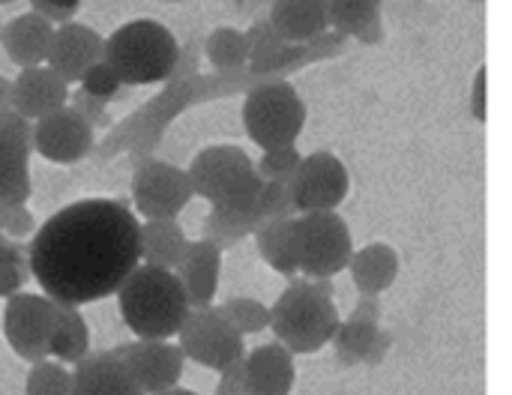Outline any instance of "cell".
Instances as JSON below:
<instances>
[{"label": "cell", "instance_id": "cell-8", "mask_svg": "<svg viewBox=\"0 0 512 395\" xmlns=\"http://www.w3.org/2000/svg\"><path fill=\"white\" fill-rule=\"evenodd\" d=\"M291 252L306 279H336L354 255V234L336 210L300 213L291 219Z\"/></svg>", "mask_w": 512, "mask_h": 395}, {"label": "cell", "instance_id": "cell-9", "mask_svg": "<svg viewBox=\"0 0 512 395\" xmlns=\"http://www.w3.org/2000/svg\"><path fill=\"white\" fill-rule=\"evenodd\" d=\"M174 339L186 363L204 366L210 372H222L246 354V336H240L228 324L219 306L192 309Z\"/></svg>", "mask_w": 512, "mask_h": 395}, {"label": "cell", "instance_id": "cell-4", "mask_svg": "<svg viewBox=\"0 0 512 395\" xmlns=\"http://www.w3.org/2000/svg\"><path fill=\"white\" fill-rule=\"evenodd\" d=\"M180 54V42L174 33L153 21L138 18L120 24L102 42V60L114 69L120 84L144 87V84H165Z\"/></svg>", "mask_w": 512, "mask_h": 395}, {"label": "cell", "instance_id": "cell-45", "mask_svg": "<svg viewBox=\"0 0 512 395\" xmlns=\"http://www.w3.org/2000/svg\"><path fill=\"white\" fill-rule=\"evenodd\" d=\"M390 348H393V333L381 330V336H378V342H375V348H372V354H369L366 366H381V363L387 360Z\"/></svg>", "mask_w": 512, "mask_h": 395}, {"label": "cell", "instance_id": "cell-11", "mask_svg": "<svg viewBox=\"0 0 512 395\" xmlns=\"http://www.w3.org/2000/svg\"><path fill=\"white\" fill-rule=\"evenodd\" d=\"M288 189H291L297 216L300 213L336 210L351 192V174L336 153L315 150V153L300 159Z\"/></svg>", "mask_w": 512, "mask_h": 395}, {"label": "cell", "instance_id": "cell-40", "mask_svg": "<svg viewBox=\"0 0 512 395\" xmlns=\"http://www.w3.org/2000/svg\"><path fill=\"white\" fill-rule=\"evenodd\" d=\"M33 9L30 12H36V15H42L45 21H51L54 27L57 24H66V21H72L75 18V12H78V6H81V0H27Z\"/></svg>", "mask_w": 512, "mask_h": 395}, {"label": "cell", "instance_id": "cell-16", "mask_svg": "<svg viewBox=\"0 0 512 395\" xmlns=\"http://www.w3.org/2000/svg\"><path fill=\"white\" fill-rule=\"evenodd\" d=\"M171 273L183 285L189 309H207V306H213L216 291H219L222 252L216 246H210L207 240H189L180 264Z\"/></svg>", "mask_w": 512, "mask_h": 395}, {"label": "cell", "instance_id": "cell-29", "mask_svg": "<svg viewBox=\"0 0 512 395\" xmlns=\"http://www.w3.org/2000/svg\"><path fill=\"white\" fill-rule=\"evenodd\" d=\"M255 228H258L255 213H222V210H210L207 219L201 222V240H207L219 252H231L246 237H252Z\"/></svg>", "mask_w": 512, "mask_h": 395}, {"label": "cell", "instance_id": "cell-44", "mask_svg": "<svg viewBox=\"0 0 512 395\" xmlns=\"http://www.w3.org/2000/svg\"><path fill=\"white\" fill-rule=\"evenodd\" d=\"M471 114H474V120L486 123V66H480L477 75H474V87H471Z\"/></svg>", "mask_w": 512, "mask_h": 395}, {"label": "cell", "instance_id": "cell-47", "mask_svg": "<svg viewBox=\"0 0 512 395\" xmlns=\"http://www.w3.org/2000/svg\"><path fill=\"white\" fill-rule=\"evenodd\" d=\"M234 3H237V12H243V15L255 12L258 6H270V0H234Z\"/></svg>", "mask_w": 512, "mask_h": 395}, {"label": "cell", "instance_id": "cell-30", "mask_svg": "<svg viewBox=\"0 0 512 395\" xmlns=\"http://www.w3.org/2000/svg\"><path fill=\"white\" fill-rule=\"evenodd\" d=\"M204 57L210 60V66L216 72L225 69H240L249 63V51H246V36L240 27H216L207 39H204Z\"/></svg>", "mask_w": 512, "mask_h": 395}, {"label": "cell", "instance_id": "cell-41", "mask_svg": "<svg viewBox=\"0 0 512 395\" xmlns=\"http://www.w3.org/2000/svg\"><path fill=\"white\" fill-rule=\"evenodd\" d=\"M246 357V354H243ZM243 357L234 360L231 366H225L219 372V384L213 395H246V375H243Z\"/></svg>", "mask_w": 512, "mask_h": 395}, {"label": "cell", "instance_id": "cell-15", "mask_svg": "<svg viewBox=\"0 0 512 395\" xmlns=\"http://www.w3.org/2000/svg\"><path fill=\"white\" fill-rule=\"evenodd\" d=\"M102 42L105 39L90 24H78V21L57 24L54 33H51L45 66L54 69L66 84L81 81V75L96 60H102Z\"/></svg>", "mask_w": 512, "mask_h": 395}, {"label": "cell", "instance_id": "cell-7", "mask_svg": "<svg viewBox=\"0 0 512 395\" xmlns=\"http://www.w3.org/2000/svg\"><path fill=\"white\" fill-rule=\"evenodd\" d=\"M240 117L249 141L261 150L288 147L297 144L306 126V102L288 78L264 81L243 93Z\"/></svg>", "mask_w": 512, "mask_h": 395}, {"label": "cell", "instance_id": "cell-10", "mask_svg": "<svg viewBox=\"0 0 512 395\" xmlns=\"http://www.w3.org/2000/svg\"><path fill=\"white\" fill-rule=\"evenodd\" d=\"M195 198L189 174L165 159L147 156L132 171V207L141 219H177Z\"/></svg>", "mask_w": 512, "mask_h": 395}, {"label": "cell", "instance_id": "cell-33", "mask_svg": "<svg viewBox=\"0 0 512 395\" xmlns=\"http://www.w3.org/2000/svg\"><path fill=\"white\" fill-rule=\"evenodd\" d=\"M30 279V264H27V243L21 240H3L0 243V300L18 294Z\"/></svg>", "mask_w": 512, "mask_h": 395}, {"label": "cell", "instance_id": "cell-20", "mask_svg": "<svg viewBox=\"0 0 512 395\" xmlns=\"http://www.w3.org/2000/svg\"><path fill=\"white\" fill-rule=\"evenodd\" d=\"M51 33H54L51 21H45L36 12H21L9 24H0V45L18 69L42 66L48 57Z\"/></svg>", "mask_w": 512, "mask_h": 395}, {"label": "cell", "instance_id": "cell-14", "mask_svg": "<svg viewBox=\"0 0 512 395\" xmlns=\"http://www.w3.org/2000/svg\"><path fill=\"white\" fill-rule=\"evenodd\" d=\"M96 147V129L81 120L69 105L39 117L33 123V144L30 150H36L42 159L54 162V165H75L81 159H87Z\"/></svg>", "mask_w": 512, "mask_h": 395}, {"label": "cell", "instance_id": "cell-37", "mask_svg": "<svg viewBox=\"0 0 512 395\" xmlns=\"http://www.w3.org/2000/svg\"><path fill=\"white\" fill-rule=\"evenodd\" d=\"M120 87H123L120 78L114 75V69H111L105 60H96V63L81 75V90L90 93V96H96V99H102V102L114 99Z\"/></svg>", "mask_w": 512, "mask_h": 395}, {"label": "cell", "instance_id": "cell-22", "mask_svg": "<svg viewBox=\"0 0 512 395\" xmlns=\"http://www.w3.org/2000/svg\"><path fill=\"white\" fill-rule=\"evenodd\" d=\"M330 30H339L348 39L363 45L384 42V0H324Z\"/></svg>", "mask_w": 512, "mask_h": 395}, {"label": "cell", "instance_id": "cell-42", "mask_svg": "<svg viewBox=\"0 0 512 395\" xmlns=\"http://www.w3.org/2000/svg\"><path fill=\"white\" fill-rule=\"evenodd\" d=\"M0 132L18 138V141H24V144H33V120L21 117L15 108H3V111H0Z\"/></svg>", "mask_w": 512, "mask_h": 395}, {"label": "cell", "instance_id": "cell-49", "mask_svg": "<svg viewBox=\"0 0 512 395\" xmlns=\"http://www.w3.org/2000/svg\"><path fill=\"white\" fill-rule=\"evenodd\" d=\"M0 3H12V0H0Z\"/></svg>", "mask_w": 512, "mask_h": 395}, {"label": "cell", "instance_id": "cell-38", "mask_svg": "<svg viewBox=\"0 0 512 395\" xmlns=\"http://www.w3.org/2000/svg\"><path fill=\"white\" fill-rule=\"evenodd\" d=\"M66 105L81 117V120H87L93 129H111L114 126V120H111V114H108V108H105V102L102 99H96V96H90V93H84L81 87L66 99Z\"/></svg>", "mask_w": 512, "mask_h": 395}, {"label": "cell", "instance_id": "cell-3", "mask_svg": "<svg viewBox=\"0 0 512 395\" xmlns=\"http://www.w3.org/2000/svg\"><path fill=\"white\" fill-rule=\"evenodd\" d=\"M114 297L129 333L150 342L174 339L186 315L192 312L177 276L171 270H156L147 264H138Z\"/></svg>", "mask_w": 512, "mask_h": 395}, {"label": "cell", "instance_id": "cell-26", "mask_svg": "<svg viewBox=\"0 0 512 395\" xmlns=\"http://www.w3.org/2000/svg\"><path fill=\"white\" fill-rule=\"evenodd\" d=\"M87 354H90V327L81 318V309L54 303V324H51L48 357L63 363V366H75Z\"/></svg>", "mask_w": 512, "mask_h": 395}, {"label": "cell", "instance_id": "cell-32", "mask_svg": "<svg viewBox=\"0 0 512 395\" xmlns=\"http://www.w3.org/2000/svg\"><path fill=\"white\" fill-rule=\"evenodd\" d=\"M219 312L240 336H258L270 327V306H264L255 297H228L219 306Z\"/></svg>", "mask_w": 512, "mask_h": 395}, {"label": "cell", "instance_id": "cell-19", "mask_svg": "<svg viewBox=\"0 0 512 395\" xmlns=\"http://www.w3.org/2000/svg\"><path fill=\"white\" fill-rule=\"evenodd\" d=\"M69 375H72L69 395H144L111 348L90 351L75 363Z\"/></svg>", "mask_w": 512, "mask_h": 395}, {"label": "cell", "instance_id": "cell-1", "mask_svg": "<svg viewBox=\"0 0 512 395\" xmlns=\"http://www.w3.org/2000/svg\"><path fill=\"white\" fill-rule=\"evenodd\" d=\"M138 216L129 198H84L48 216L27 243L30 279L63 306L114 297L141 264Z\"/></svg>", "mask_w": 512, "mask_h": 395}, {"label": "cell", "instance_id": "cell-46", "mask_svg": "<svg viewBox=\"0 0 512 395\" xmlns=\"http://www.w3.org/2000/svg\"><path fill=\"white\" fill-rule=\"evenodd\" d=\"M9 102H12V78L0 75V111L3 108H12Z\"/></svg>", "mask_w": 512, "mask_h": 395}, {"label": "cell", "instance_id": "cell-34", "mask_svg": "<svg viewBox=\"0 0 512 395\" xmlns=\"http://www.w3.org/2000/svg\"><path fill=\"white\" fill-rule=\"evenodd\" d=\"M69 387H72L69 369L51 357L30 363L24 378V395H69Z\"/></svg>", "mask_w": 512, "mask_h": 395}, {"label": "cell", "instance_id": "cell-23", "mask_svg": "<svg viewBox=\"0 0 512 395\" xmlns=\"http://www.w3.org/2000/svg\"><path fill=\"white\" fill-rule=\"evenodd\" d=\"M186 231L177 219H144L138 225V255L141 264L156 270H174L186 252Z\"/></svg>", "mask_w": 512, "mask_h": 395}, {"label": "cell", "instance_id": "cell-21", "mask_svg": "<svg viewBox=\"0 0 512 395\" xmlns=\"http://www.w3.org/2000/svg\"><path fill=\"white\" fill-rule=\"evenodd\" d=\"M267 21L288 45H306L330 30L324 0H270Z\"/></svg>", "mask_w": 512, "mask_h": 395}, {"label": "cell", "instance_id": "cell-43", "mask_svg": "<svg viewBox=\"0 0 512 395\" xmlns=\"http://www.w3.org/2000/svg\"><path fill=\"white\" fill-rule=\"evenodd\" d=\"M348 318L369 321V324H381V318H384V303H381V294H360Z\"/></svg>", "mask_w": 512, "mask_h": 395}, {"label": "cell", "instance_id": "cell-18", "mask_svg": "<svg viewBox=\"0 0 512 395\" xmlns=\"http://www.w3.org/2000/svg\"><path fill=\"white\" fill-rule=\"evenodd\" d=\"M294 354L279 342L258 345L243 357L246 395H291L297 384Z\"/></svg>", "mask_w": 512, "mask_h": 395}, {"label": "cell", "instance_id": "cell-27", "mask_svg": "<svg viewBox=\"0 0 512 395\" xmlns=\"http://www.w3.org/2000/svg\"><path fill=\"white\" fill-rule=\"evenodd\" d=\"M378 336H381V324H369V321H357V318H342L336 333H333V339H330L339 366H345V369L366 366Z\"/></svg>", "mask_w": 512, "mask_h": 395}, {"label": "cell", "instance_id": "cell-12", "mask_svg": "<svg viewBox=\"0 0 512 395\" xmlns=\"http://www.w3.org/2000/svg\"><path fill=\"white\" fill-rule=\"evenodd\" d=\"M54 324V300L45 294H12L3 303V339L9 351L24 363L48 360Z\"/></svg>", "mask_w": 512, "mask_h": 395}, {"label": "cell", "instance_id": "cell-6", "mask_svg": "<svg viewBox=\"0 0 512 395\" xmlns=\"http://www.w3.org/2000/svg\"><path fill=\"white\" fill-rule=\"evenodd\" d=\"M192 192L222 213H255L264 180L255 171V159L234 144L204 147L186 168Z\"/></svg>", "mask_w": 512, "mask_h": 395}, {"label": "cell", "instance_id": "cell-31", "mask_svg": "<svg viewBox=\"0 0 512 395\" xmlns=\"http://www.w3.org/2000/svg\"><path fill=\"white\" fill-rule=\"evenodd\" d=\"M243 36H246V51H249V66L255 69V72H261V75H267L270 81H279V78H273L270 72H267V63L288 45L273 27H270V21H267V15L264 18H255L252 24H249V30H243Z\"/></svg>", "mask_w": 512, "mask_h": 395}, {"label": "cell", "instance_id": "cell-17", "mask_svg": "<svg viewBox=\"0 0 512 395\" xmlns=\"http://www.w3.org/2000/svg\"><path fill=\"white\" fill-rule=\"evenodd\" d=\"M66 99H69V84L54 69H48L45 63L27 66L12 78V102L9 105L33 123L39 117L63 108Z\"/></svg>", "mask_w": 512, "mask_h": 395}, {"label": "cell", "instance_id": "cell-36", "mask_svg": "<svg viewBox=\"0 0 512 395\" xmlns=\"http://www.w3.org/2000/svg\"><path fill=\"white\" fill-rule=\"evenodd\" d=\"M297 210H294V198H291V189L285 183H264L261 192H258V201H255V219L258 225L264 222H282V219H294Z\"/></svg>", "mask_w": 512, "mask_h": 395}, {"label": "cell", "instance_id": "cell-25", "mask_svg": "<svg viewBox=\"0 0 512 395\" xmlns=\"http://www.w3.org/2000/svg\"><path fill=\"white\" fill-rule=\"evenodd\" d=\"M30 153V144L0 132V210L30 201Z\"/></svg>", "mask_w": 512, "mask_h": 395}, {"label": "cell", "instance_id": "cell-5", "mask_svg": "<svg viewBox=\"0 0 512 395\" xmlns=\"http://www.w3.org/2000/svg\"><path fill=\"white\" fill-rule=\"evenodd\" d=\"M342 315L333 297L315 291L312 279L294 276L270 309V327L276 342L294 357H312L330 345Z\"/></svg>", "mask_w": 512, "mask_h": 395}, {"label": "cell", "instance_id": "cell-48", "mask_svg": "<svg viewBox=\"0 0 512 395\" xmlns=\"http://www.w3.org/2000/svg\"><path fill=\"white\" fill-rule=\"evenodd\" d=\"M159 395H198V393H192V390H180V387H174V390H165V393H159Z\"/></svg>", "mask_w": 512, "mask_h": 395}, {"label": "cell", "instance_id": "cell-24", "mask_svg": "<svg viewBox=\"0 0 512 395\" xmlns=\"http://www.w3.org/2000/svg\"><path fill=\"white\" fill-rule=\"evenodd\" d=\"M348 273L360 294H384L399 279V252L387 243H369L363 249H354Z\"/></svg>", "mask_w": 512, "mask_h": 395}, {"label": "cell", "instance_id": "cell-28", "mask_svg": "<svg viewBox=\"0 0 512 395\" xmlns=\"http://www.w3.org/2000/svg\"><path fill=\"white\" fill-rule=\"evenodd\" d=\"M258 255L264 258V264L270 270H276L285 279L297 276V264H294V252H291V219L282 222H264L255 228L252 234Z\"/></svg>", "mask_w": 512, "mask_h": 395}, {"label": "cell", "instance_id": "cell-13", "mask_svg": "<svg viewBox=\"0 0 512 395\" xmlns=\"http://www.w3.org/2000/svg\"><path fill=\"white\" fill-rule=\"evenodd\" d=\"M111 351L120 357V363L126 366V372L132 375V381L144 395L174 390V387H180V381L186 375V357L180 354V348L174 342L138 339V342L117 345Z\"/></svg>", "mask_w": 512, "mask_h": 395}, {"label": "cell", "instance_id": "cell-39", "mask_svg": "<svg viewBox=\"0 0 512 395\" xmlns=\"http://www.w3.org/2000/svg\"><path fill=\"white\" fill-rule=\"evenodd\" d=\"M36 219H33V213L27 210V204H18V207H6V210H0V234L3 237H9V240H27V237H33L36 234Z\"/></svg>", "mask_w": 512, "mask_h": 395}, {"label": "cell", "instance_id": "cell-35", "mask_svg": "<svg viewBox=\"0 0 512 395\" xmlns=\"http://www.w3.org/2000/svg\"><path fill=\"white\" fill-rule=\"evenodd\" d=\"M300 150L297 144H288V147H273V150H264V156L255 162V171L264 183H291L297 165H300Z\"/></svg>", "mask_w": 512, "mask_h": 395}, {"label": "cell", "instance_id": "cell-2", "mask_svg": "<svg viewBox=\"0 0 512 395\" xmlns=\"http://www.w3.org/2000/svg\"><path fill=\"white\" fill-rule=\"evenodd\" d=\"M270 81L267 75L255 72L249 63L240 69H225V72H195L189 78H168L165 87L147 99L141 108H135L126 120L114 123L102 144L93 147L96 162H111L114 156L126 153L135 162L153 156V150L162 144L165 129L192 105L201 102H213V99H225V96H237L246 93L255 84Z\"/></svg>", "mask_w": 512, "mask_h": 395}]
</instances>
